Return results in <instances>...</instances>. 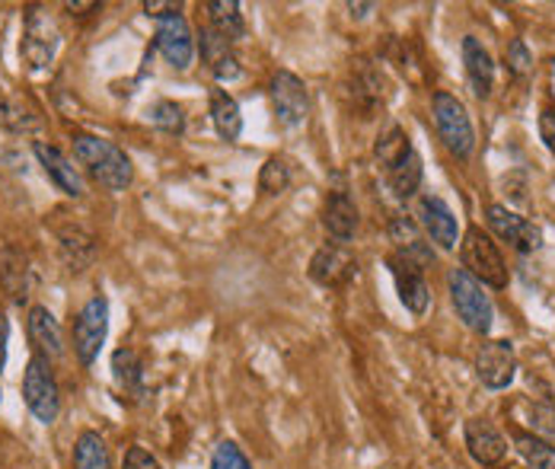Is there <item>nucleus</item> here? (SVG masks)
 Segmentation results:
<instances>
[{"instance_id":"f257e3e1","label":"nucleus","mask_w":555,"mask_h":469,"mask_svg":"<svg viewBox=\"0 0 555 469\" xmlns=\"http://www.w3.org/2000/svg\"><path fill=\"white\" fill-rule=\"evenodd\" d=\"M74 160L109 192H125L134 179V167H131L128 154L118 144L96 138V134L74 138Z\"/></svg>"},{"instance_id":"a878e982","label":"nucleus","mask_w":555,"mask_h":469,"mask_svg":"<svg viewBox=\"0 0 555 469\" xmlns=\"http://www.w3.org/2000/svg\"><path fill=\"white\" fill-rule=\"evenodd\" d=\"M205 10H208V19H211L208 26L218 29L230 42L246 36V23H243V13H240L236 0H211V3H205Z\"/></svg>"},{"instance_id":"9d476101","label":"nucleus","mask_w":555,"mask_h":469,"mask_svg":"<svg viewBox=\"0 0 555 469\" xmlns=\"http://www.w3.org/2000/svg\"><path fill=\"white\" fill-rule=\"evenodd\" d=\"M517 374V354L507 339H492L476 352V377L489 390H507Z\"/></svg>"},{"instance_id":"412c9836","label":"nucleus","mask_w":555,"mask_h":469,"mask_svg":"<svg viewBox=\"0 0 555 469\" xmlns=\"http://www.w3.org/2000/svg\"><path fill=\"white\" fill-rule=\"evenodd\" d=\"M323 227H326V234L333 236L335 243H341V246L354 236V231H358V208H354V201H351L345 192H333V195L326 198Z\"/></svg>"},{"instance_id":"6e6552de","label":"nucleus","mask_w":555,"mask_h":469,"mask_svg":"<svg viewBox=\"0 0 555 469\" xmlns=\"http://www.w3.org/2000/svg\"><path fill=\"white\" fill-rule=\"evenodd\" d=\"M269 93H272V106H275L278 121L284 128H297V125L307 121V116H310V96H307V87H304V80L297 74L278 70L275 77H272Z\"/></svg>"},{"instance_id":"a211bd4d","label":"nucleus","mask_w":555,"mask_h":469,"mask_svg":"<svg viewBox=\"0 0 555 469\" xmlns=\"http://www.w3.org/2000/svg\"><path fill=\"white\" fill-rule=\"evenodd\" d=\"M389 239L396 243V256H402L405 262H412L415 269H428L435 265V252H431V243L422 236L418 224L412 218H392L389 221Z\"/></svg>"},{"instance_id":"7ed1b4c3","label":"nucleus","mask_w":555,"mask_h":469,"mask_svg":"<svg viewBox=\"0 0 555 469\" xmlns=\"http://www.w3.org/2000/svg\"><path fill=\"white\" fill-rule=\"evenodd\" d=\"M460 259H463V272H469L482 288H507V265L501 259L499 243L486 234L482 227H469L460 239Z\"/></svg>"},{"instance_id":"473e14b6","label":"nucleus","mask_w":555,"mask_h":469,"mask_svg":"<svg viewBox=\"0 0 555 469\" xmlns=\"http://www.w3.org/2000/svg\"><path fill=\"white\" fill-rule=\"evenodd\" d=\"M0 278H3V285H7V291L13 294V300H26V262H23V256H16V265H7L3 259H0Z\"/></svg>"},{"instance_id":"4c0bfd02","label":"nucleus","mask_w":555,"mask_h":469,"mask_svg":"<svg viewBox=\"0 0 555 469\" xmlns=\"http://www.w3.org/2000/svg\"><path fill=\"white\" fill-rule=\"evenodd\" d=\"M144 13L154 16V19H164L169 13H179V3H172V0H147L144 3Z\"/></svg>"},{"instance_id":"ea45409f","label":"nucleus","mask_w":555,"mask_h":469,"mask_svg":"<svg viewBox=\"0 0 555 469\" xmlns=\"http://www.w3.org/2000/svg\"><path fill=\"white\" fill-rule=\"evenodd\" d=\"M64 10L67 13H77V16H87L90 10H100V3L96 0H90V3H64Z\"/></svg>"},{"instance_id":"c756f323","label":"nucleus","mask_w":555,"mask_h":469,"mask_svg":"<svg viewBox=\"0 0 555 469\" xmlns=\"http://www.w3.org/2000/svg\"><path fill=\"white\" fill-rule=\"evenodd\" d=\"M530 428H533L537 438L555 441V400L540 396V400L530 403Z\"/></svg>"},{"instance_id":"c85d7f7f","label":"nucleus","mask_w":555,"mask_h":469,"mask_svg":"<svg viewBox=\"0 0 555 469\" xmlns=\"http://www.w3.org/2000/svg\"><path fill=\"white\" fill-rule=\"evenodd\" d=\"M412 151V141H409V134L399 128V125H389L387 131L380 134V141H377V147H374V154H377V160L387 167V170H392L405 154Z\"/></svg>"},{"instance_id":"c9c22d12","label":"nucleus","mask_w":555,"mask_h":469,"mask_svg":"<svg viewBox=\"0 0 555 469\" xmlns=\"http://www.w3.org/2000/svg\"><path fill=\"white\" fill-rule=\"evenodd\" d=\"M121 469H164V467H160V460H157L147 447L134 444V447H128Z\"/></svg>"},{"instance_id":"7c9ffc66","label":"nucleus","mask_w":555,"mask_h":469,"mask_svg":"<svg viewBox=\"0 0 555 469\" xmlns=\"http://www.w3.org/2000/svg\"><path fill=\"white\" fill-rule=\"evenodd\" d=\"M151 121L167 131V134H182L185 128V116H182V106L179 103H169V100H160L154 109H151Z\"/></svg>"},{"instance_id":"cd10ccee","label":"nucleus","mask_w":555,"mask_h":469,"mask_svg":"<svg viewBox=\"0 0 555 469\" xmlns=\"http://www.w3.org/2000/svg\"><path fill=\"white\" fill-rule=\"evenodd\" d=\"M514 447L530 469H555V444L527 431H514Z\"/></svg>"},{"instance_id":"f03ea898","label":"nucleus","mask_w":555,"mask_h":469,"mask_svg":"<svg viewBox=\"0 0 555 469\" xmlns=\"http://www.w3.org/2000/svg\"><path fill=\"white\" fill-rule=\"evenodd\" d=\"M447 288H450L453 310L463 320V326L479 333V336H489L492 323H495V307H492V297L486 294V288L463 269H450Z\"/></svg>"},{"instance_id":"72a5a7b5","label":"nucleus","mask_w":555,"mask_h":469,"mask_svg":"<svg viewBox=\"0 0 555 469\" xmlns=\"http://www.w3.org/2000/svg\"><path fill=\"white\" fill-rule=\"evenodd\" d=\"M211 469H253V464L246 460V454L236 444L223 441L211 454Z\"/></svg>"},{"instance_id":"2eb2a0df","label":"nucleus","mask_w":555,"mask_h":469,"mask_svg":"<svg viewBox=\"0 0 555 469\" xmlns=\"http://www.w3.org/2000/svg\"><path fill=\"white\" fill-rule=\"evenodd\" d=\"M26 333H29V342H33L36 354H42L46 361L64 357V352H67L61 323H57L55 313L49 307H29V313H26Z\"/></svg>"},{"instance_id":"bb28decb","label":"nucleus","mask_w":555,"mask_h":469,"mask_svg":"<svg viewBox=\"0 0 555 469\" xmlns=\"http://www.w3.org/2000/svg\"><path fill=\"white\" fill-rule=\"evenodd\" d=\"M74 469H112L106 441L96 431H83L74 444Z\"/></svg>"},{"instance_id":"423d86ee","label":"nucleus","mask_w":555,"mask_h":469,"mask_svg":"<svg viewBox=\"0 0 555 469\" xmlns=\"http://www.w3.org/2000/svg\"><path fill=\"white\" fill-rule=\"evenodd\" d=\"M106 336H109V300L103 294H96L80 307V313L74 320V354L83 367H90L100 357Z\"/></svg>"},{"instance_id":"f3484780","label":"nucleus","mask_w":555,"mask_h":469,"mask_svg":"<svg viewBox=\"0 0 555 469\" xmlns=\"http://www.w3.org/2000/svg\"><path fill=\"white\" fill-rule=\"evenodd\" d=\"M418 218H422V227L428 231V236L441 246V249H456L460 243V224L450 211L444 198L438 195H425L418 201Z\"/></svg>"},{"instance_id":"1a4fd4ad","label":"nucleus","mask_w":555,"mask_h":469,"mask_svg":"<svg viewBox=\"0 0 555 469\" xmlns=\"http://www.w3.org/2000/svg\"><path fill=\"white\" fill-rule=\"evenodd\" d=\"M157 52L167 58L169 67L176 70H189L195 58V36L185 23L182 13H169L164 19H157V36H154Z\"/></svg>"},{"instance_id":"ddd939ff","label":"nucleus","mask_w":555,"mask_h":469,"mask_svg":"<svg viewBox=\"0 0 555 469\" xmlns=\"http://www.w3.org/2000/svg\"><path fill=\"white\" fill-rule=\"evenodd\" d=\"M466 438V451L479 467H499L501 460L507 457V441L501 438V431L486 421V418H469L463 428Z\"/></svg>"},{"instance_id":"4468645a","label":"nucleus","mask_w":555,"mask_h":469,"mask_svg":"<svg viewBox=\"0 0 555 469\" xmlns=\"http://www.w3.org/2000/svg\"><path fill=\"white\" fill-rule=\"evenodd\" d=\"M389 272L396 278V291H399V300L409 313L422 316L431 303V288L425 282V272L415 269L412 262H405L402 256H389Z\"/></svg>"},{"instance_id":"393cba45","label":"nucleus","mask_w":555,"mask_h":469,"mask_svg":"<svg viewBox=\"0 0 555 469\" xmlns=\"http://www.w3.org/2000/svg\"><path fill=\"white\" fill-rule=\"evenodd\" d=\"M389 173V188H392V195L396 198H412L418 188H422V177H425V170H422V157L415 154V147L392 167L387 170Z\"/></svg>"},{"instance_id":"9b49d317","label":"nucleus","mask_w":555,"mask_h":469,"mask_svg":"<svg viewBox=\"0 0 555 469\" xmlns=\"http://www.w3.org/2000/svg\"><path fill=\"white\" fill-rule=\"evenodd\" d=\"M486 218H489V227H492L504 243H511L517 252H537V249L543 246V231H540L533 221L514 214V211L504 208V205H489V208H486Z\"/></svg>"},{"instance_id":"e433bc0d","label":"nucleus","mask_w":555,"mask_h":469,"mask_svg":"<svg viewBox=\"0 0 555 469\" xmlns=\"http://www.w3.org/2000/svg\"><path fill=\"white\" fill-rule=\"evenodd\" d=\"M540 138H543L546 151L555 157V109H546V113L540 116Z\"/></svg>"},{"instance_id":"0eeeda50","label":"nucleus","mask_w":555,"mask_h":469,"mask_svg":"<svg viewBox=\"0 0 555 469\" xmlns=\"http://www.w3.org/2000/svg\"><path fill=\"white\" fill-rule=\"evenodd\" d=\"M57 49V26L55 16L46 13L42 6H29L26 10V19H23V45H20V55L23 61L33 67V70H42L49 67L55 58Z\"/></svg>"},{"instance_id":"20e7f679","label":"nucleus","mask_w":555,"mask_h":469,"mask_svg":"<svg viewBox=\"0 0 555 469\" xmlns=\"http://www.w3.org/2000/svg\"><path fill=\"white\" fill-rule=\"evenodd\" d=\"M431 109H435V125H438V134H441L447 151L456 160H469L473 151H476V131H473L466 106L453 93L438 90L435 100H431Z\"/></svg>"},{"instance_id":"2f4dec72","label":"nucleus","mask_w":555,"mask_h":469,"mask_svg":"<svg viewBox=\"0 0 555 469\" xmlns=\"http://www.w3.org/2000/svg\"><path fill=\"white\" fill-rule=\"evenodd\" d=\"M291 185V170H287V164L284 160H269L266 167H262V173H259V188L266 192V195H278V192H284Z\"/></svg>"},{"instance_id":"6ab92c4d","label":"nucleus","mask_w":555,"mask_h":469,"mask_svg":"<svg viewBox=\"0 0 555 469\" xmlns=\"http://www.w3.org/2000/svg\"><path fill=\"white\" fill-rule=\"evenodd\" d=\"M198 45H202V58H205V64L211 67V74L221 83L223 80H236L240 77V61L233 55V42L227 36H221L211 26H205L202 36H198Z\"/></svg>"},{"instance_id":"39448f33","label":"nucleus","mask_w":555,"mask_h":469,"mask_svg":"<svg viewBox=\"0 0 555 469\" xmlns=\"http://www.w3.org/2000/svg\"><path fill=\"white\" fill-rule=\"evenodd\" d=\"M23 400H26V409L42 425H52L61 415V390H57L52 364L42 354H33L23 370Z\"/></svg>"},{"instance_id":"b1692460","label":"nucleus","mask_w":555,"mask_h":469,"mask_svg":"<svg viewBox=\"0 0 555 469\" xmlns=\"http://www.w3.org/2000/svg\"><path fill=\"white\" fill-rule=\"evenodd\" d=\"M211 121L215 131L223 141H236L243 131V116H240V103L227 93V90H211Z\"/></svg>"},{"instance_id":"f704fd0d","label":"nucleus","mask_w":555,"mask_h":469,"mask_svg":"<svg viewBox=\"0 0 555 469\" xmlns=\"http://www.w3.org/2000/svg\"><path fill=\"white\" fill-rule=\"evenodd\" d=\"M507 70L517 77V80H524L527 74H530V67H533V55H530V49H527V42L524 39H514L511 45H507Z\"/></svg>"},{"instance_id":"f8f14e48","label":"nucleus","mask_w":555,"mask_h":469,"mask_svg":"<svg viewBox=\"0 0 555 469\" xmlns=\"http://www.w3.org/2000/svg\"><path fill=\"white\" fill-rule=\"evenodd\" d=\"M310 278L323 288H341L358 278V259L341 243H326L310 262Z\"/></svg>"},{"instance_id":"5701e85b","label":"nucleus","mask_w":555,"mask_h":469,"mask_svg":"<svg viewBox=\"0 0 555 469\" xmlns=\"http://www.w3.org/2000/svg\"><path fill=\"white\" fill-rule=\"evenodd\" d=\"M0 128H7L13 134H33L42 128V116L26 96H3L0 100Z\"/></svg>"},{"instance_id":"aec40b11","label":"nucleus","mask_w":555,"mask_h":469,"mask_svg":"<svg viewBox=\"0 0 555 469\" xmlns=\"http://www.w3.org/2000/svg\"><path fill=\"white\" fill-rule=\"evenodd\" d=\"M463 64H466V80H469L473 93L479 100H486L492 93V83H495V64H492L489 49L476 36L463 39Z\"/></svg>"},{"instance_id":"58836bf2","label":"nucleus","mask_w":555,"mask_h":469,"mask_svg":"<svg viewBox=\"0 0 555 469\" xmlns=\"http://www.w3.org/2000/svg\"><path fill=\"white\" fill-rule=\"evenodd\" d=\"M7 342H10V323H7V316L0 313V370H3V364H7Z\"/></svg>"},{"instance_id":"4be33fe9","label":"nucleus","mask_w":555,"mask_h":469,"mask_svg":"<svg viewBox=\"0 0 555 469\" xmlns=\"http://www.w3.org/2000/svg\"><path fill=\"white\" fill-rule=\"evenodd\" d=\"M112 377L118 383V390L128 396V400H144L147 396V387H144V364L138 352L131 349H118L112 354ZM121 396V400H125Z\"/></svg>"},{"instance_id":"dca6fc26","label":"nucleus","mask_w":555,"mask_h":469,"mask_svg":"<svg viewBox=\"0 0 555 469\" xmlns=\"http://www.w3.org/2000/svg\"><path fill=\"white\" fill-rule=\"evenodd\" d=\"M33 154H36V160L42 164V170H46V177L55 182L57 188L64 192V195H70V198H80L83 192H87V185H83V177H80V170L57 151L55 144H46V141H36L33 144Z\"/></svg>"}]
</instances>
